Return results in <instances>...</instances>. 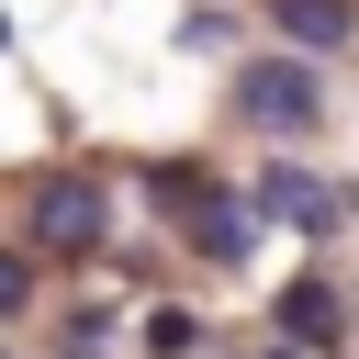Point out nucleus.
I'll return each mask as SVG.
<instances>
[{"mask_svg": "<svg viewBox=\"0 0 359 359\" xmlns=\"http://www.w3.org/2000/svg\"><path fill=\"white\" fill-rule=\"evenodd\" d=\"M157 213H168L213 269H236V258H247V224H258V213H247V202H224L202 168H157Z\"/></svg>", "mask_w": 359, "mask_h": 359, "instance_id": "f257e3e1", "label": "nucleus"}, {"mask_svg": "<svg viewBox=\"0 0 359 359\" xmlns=\"http://www.w3.org/2000/svg\"><path fill=\"white\" fill-rule=\"evenodd\" d=\"M236 112H247L258 135H314V112H325L314 56H258V67L236 79Z\"/></svg>", "mask_w": 359, "mask_h": 359, "instance_id": "f03ea898", "label": "nucleus"}, {"mask_svg": "<svg viewBox=\"0 0 359 359\" xmlns=\"http://www.w3.org/2000/svg\"><path fill=\"white\" fill-rule=\"evenodd\" d=\"M112 236V191L101 180H45L34 191V258H90Z\"/></svg>", "mask_w": 359, "mask_h": 359, "instance_id": "7ed1b4c3", "label": "nucleus"}, {"mask_svg": "<svg viewBox=\"0 0 359 359\" xmlns=\"http://www.w3.org/2000/svg\"><path fill=\"white\" fill-rule=\"evenodd\" d=\"M247 213H269V224H303V236H337V224L359 213V191H325L314 168H269V180L247 191Z\"/></svg>", "mask_w": 359, "mask_h": 359, "instance_id": "20e7f679", "label": "nucleus"}, {"mask_svg": "<svg viewBox=\"0 0 359 359\" xmlns=\"http://www.w3.org/2000/svg\"><path fill=\"white\" fill-rule=\"evenodd\" d=\"M348 22H359V0H269V34H280L292 56H337Z\"/></svg>", "mask_w": 359, "mask_h": 359, "instance_id": "39448f33", "label": "nucleus"}, {"mask_svg": "<svg viewBox=\"0 0 359 359\" xmlns=\"http://www.w3.org/2000/svg\"><path fill=\"white\" fill-rule=\"evenodd\" d=\"M337 325H348V303L325 280H292L280 292V348H337Z\"/></svg>", "mask_w": 359, "mask_h": 359, "instance_id": "423d86ee", "label": "nucleus"}, {"mask_svg": "<svg viewBox=\"0 0 359 359\" xmlns=\"http://www.w3.org/2000/svg\"><path fill=\"white\" fill-rule=\"evenodd\" d=\"M146 348H157V359H191V348H202V325L168 303V314H146Z\"/></svg>", "mask_w": 359, "mask_h": 359, "instance_id": "0eeeda50", "label": "nucleus"}, {"mask_svg": "<svg viewBox=\"0 0 359 359\" xmlns=\"http://www.w3.org/2000/svg\"><path fill=\"white\" fill-rule=\"evenodd\" d=\"M22 303H34V258H22V247H0V325H11Z\"/></svg>", "mask_w": 359, "mask_h": 359, "instance_id": "6e6552de", "label": "nucleus"}, {"mask_svg": "<svg viewBox=\"0 0 359 359\" xmlns=\"http://www.w3.org/2000/svg\"><path fill=\"white\" fill-rule=\"evenodd\" d=\"M269 359H314V348H269Z\"/></svg>", "mask_w": 359, "mask_h": 359, "instance_id": "1a4fd4ad", "label": "nucleus"}, {"mask_svg": "<svg viewBox=\"0 0 359 359\" xmlns=\"http://www.w3.org/2000/svg\"><path fill=\"white\" fill-rule=\"evenodd\" d=\"M0 45H11V11H0Z\"/></svg>", "mask_w": 359, "mask_h": 359, "instance_id": "9d476101", "label": "nucleus"}]
</instances>
